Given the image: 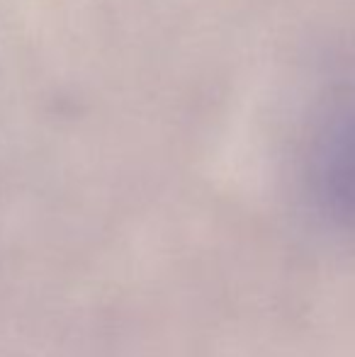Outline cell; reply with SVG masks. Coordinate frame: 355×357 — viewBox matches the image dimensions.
<instances>
[{
  "instance_id": "1",
  "label": "cell",
  "mask_w": 355,
  "mask_h": 357,
  "mask_svg": "<svg viewBox=\"0 0 355 357\" xmlns=\"http://www.w3.org/2000/svg\"><path fill=\"white\" fill-rule=\"evenodd\" d=\"M309 185L319 212L336 226L355 229V95L314 146Z\"/></svg>"
}]
</instances>
